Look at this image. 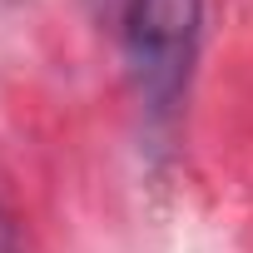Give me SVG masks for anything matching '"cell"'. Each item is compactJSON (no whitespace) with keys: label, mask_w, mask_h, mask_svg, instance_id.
<instances>
[{"label":"cell","mask_w":253,"mask_h":253,"mask_svg":"<svg viewBox=\"0 0 253 253\" xmlns=\"http://www.w3.org/2000/svg\"><path fill=\"white\" fill-rule=\"evenodd\" d=\"M199 20H204L199 0H129L124 5V60H129L139 99L154 114L174 109L189 84Z\"/></svg>","instance_id":"obj_1"}]
</instances>
